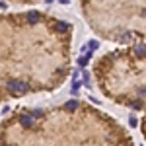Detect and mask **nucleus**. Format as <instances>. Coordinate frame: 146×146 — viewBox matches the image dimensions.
<instances>
[{
  "instance_id": "f03ea898",
  "label": "nucleus",
  "mask_w": 146,
  "mask_h": 146,
  "mask_svg": "<svg viewBox=\"0 0 146 146\" xmlns=\"http://www.w3.org/2000/svg\"><path fill=\"white\" fill-rule=\"evenodd\" d=\"M20 121H22L23 127H33V119H31V115H22Z\"/></svg>"
},
{
  "instance_id": "f257e3e1",
  "label": "nucleus",
  "mask_w": 146,
  "mask_h": 146,
  "mask_svg": "<svg viewBox=\"0 0 146 146\" xmlns=\"http://www.w3.org/2000/svg\"><path fill=\"white\" fill-rule=\"evenodd\" d=\"M135 53H136L138 58H144V56H146V45H144V43H138V45L135 47Z\"/></svg>"
},
{
  "instance_id": "7ed1b4c3",
  "label": "nucleus",
  "mask_w": 146,
  "mask_h": 146,
  "mask_svg": "<svg viewBox=\"0 0 146 146\" xmlns=\"http://www.w3.org/2000/svg\"><path fill=\"white\" fill-rule=\"evenodd\" d=\"M133 37H135V35H133V33H125L123 37H121V43H129V41H131Z\"/></svg>"
},
{
  "instance_id": "39448f33",
  "label": "nucleus",
  "mask_w": 146,
  "mask_h": 146,
  "mask_svg": "<svg viewBox=\"0 0 146 146\" xmlns=\"http://www.w3.org/2000/svg\"><path fill=\"white\" fill-rule=\"evenodd\" d=\"M131 107H133V109H140V107H142V103H140L138 100H136V101H131Z\"/></svg>"
},
{
  "instance_id": "20e7f679",
  "label": "nucleus",
  "mask_w": 146,
  "mask_h": 146,
  "mask_svg": "<svg viewBox=\"0 0 146 146\" xmlns=\"http://www.w3.org/2000/svg\"><path fill=\"white\" fill-rule=\"evenodd\" d=\"M76 107H78V101H68V103H66L68 111H72V109H76Z\"/></svg>"
}]
</instances>
